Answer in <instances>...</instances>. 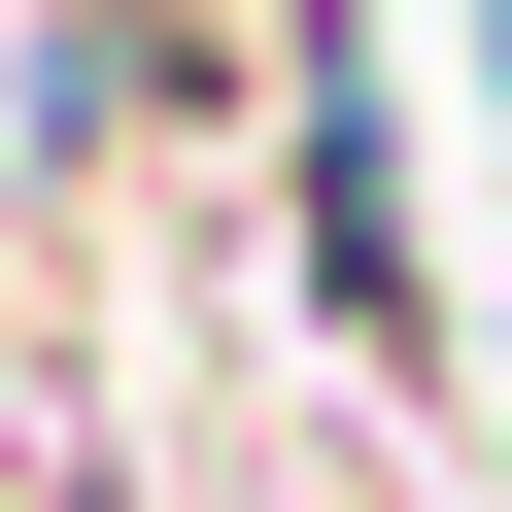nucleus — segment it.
<instances>
[{"label":"nucleus","mask_w":512,"mask_h":512,"mask_svg":"<svg viewBox=\"0 0 512 512\" xmlns=\"http://www.w3.org/2000/svg\"><path fill=\"white\" fill-rule=\"evenodd\" d=\"M274 342L376 376L410 444H478V308H444V205H410V103L342 0H274Z\"/></svg>","instance_id":"nucleus-1"},{"label":"nucleus","mask_w":512,"mask_h":512,"mask_svg":"<svg viewBox=\"0 0 512 512\" xmlns=\"http://www.w3.org/2000/svg\"><path fill=\"white\" fill-rule=\"evenodd\" d=\"M444 103H478V137H512V0H444Z\"/></svg>","instance_id":"nucleus-2"}]
</instances>
